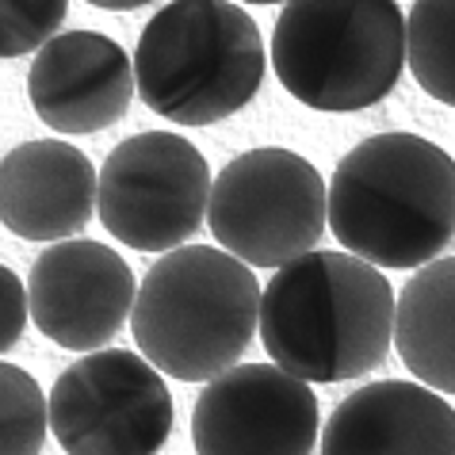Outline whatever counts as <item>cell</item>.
Here are the masks:
<instances>
[{"instance_id": "6da1fadb", "label": "cell", "mask_w": 455, "mask_h": 455, "mask_svg": "<svg viewBox=\"0 0 455 455\" xmlns=\"http://www.w3.org/2000/svg\"><path fill=\"white\" fill-rule=\"evenodd\" d=\"M395 318L398 299L375 264L314 249L264 283L260 340L302 383H345L387 360Z\"/></svg>"}, {"instance_id": "7a4b0ae2", "label": "cell", "mask_w": 455, "mask_h": 455, "mask_svg": "<svg viewBox=\"0 0 455 455\" xmlns=\"http://www.w3.org/2000/svg\"><path fill=\"white\" fill-rule=\"evenodd\" d=\"M330 230L375 268H425L455 242V157L387 131L352 146L330 180Z\"/></svg>"}, {"instance_id": "3957f363", "label": "cell", "mask_w": 455, "mask_h": 455, "mask_svg": "<svg viewBox=\"0 0 455 455\" xmlns=\"http://www.w3.org/2000/svg\"><path fill=\"white\" fill-rule=\"evenodd\" d=\"M264 291L245 260L214 245L165 252L134 302V345L165 379L211 383L237 368L260 330Z\"/></svg>"}, {"instance_id": "277c9868", "label": "cell", "mask_w": 455, "mask_h": 455, "mask_svg": "<svg viewBox=\"0 0 455 455\" xmlns=\"http://www.w3.org/2000/svg\"><path fill=\"white\" fill-rule=\"evenodd\" d=\"M138 96L176 126H211L237 116L264 81L257 20L230 0H172L134 46Z\"/></svg>"}, {"instance_id": "5b68a950", "label": "cell", "mask_w": 455, "mask_h": 455, "mask_svg": "<svg viewBox=\"0 0 455 455\" xmlns=\"http://www.w3.org/2000/svg\"><path fill=\"white\" fill-rule=\"evenodd\" d=\"M275 77L314 111H363L406 66V16L395 0H287L272 31Z\"/></svg>"}, {"instance_id": "8992f818", "label": "cell", "mask_w": 455, "mask_h": 455, "mask_svg": "<svg viewBox=\"0 0 455 455\" xmlns=\"http://www.w3.org/2000/svg\"><path fill=\"white\" fill-rule=\"evenodd\" d=\"M207 226L230 257L275 268L307 257L330 226V188L302 154L260 146L214 176Z\"/></svg>"}, {"instance_id": "52a82bcc", "label": "cell", "mask_w": 455, "mask_h": 455, "mask_svg": "<svg viewBox=\"0 0 455 455\" xmlns=\"http://www.w3.org/2000/svg\"><path fill=\"white\" fill-rule=\"evenodd\" d=\"M207 157L184 134L146 131L119 142L100 169V222L138 252L184 249L211 207Z\"/></svg>"}, {"instance_id": "ba28073f", "label": "cell", "mask_w": 455, "mask_h": 455, "mask_svg": "<svg viewBox=\"0 0 455 455\" xmlns=\"http://www.w3.org/2000/svg\"><path fill=\"white\" fill-rule=\"evenodd\" d=\"M50 433L66 455H157L172 433V395L146 356L88 352L54 379Z\"/></svg>"}, {"instance_id": "9c48e42d", "label": "cell", "mask_w": 455, "mask_h": 455, "mask_svg": "<svg viewBox=\"0 0 455 455\" xmlns=\"http://www.w3.org/2000/svg\"><path fill=\"white\" fill-rule=\"evenodd\" d=\"M318 398L275 363H242L211 379L192 410L196 455H314Z\"/></svg>"}, {"instance_id": "30bf717a", "label": "cell", "mask_w": 455, "mask_h": 455, "mask_svg": "<svg viewBox=\"0 0 455 455\" xmlns=\"http://www.w3.org/2000/svg\"><path fill=\"white\" fill-rule=\"evenodd\" d=\"M28 295L31 322L43 337L73 352H100L126 318H134L138 283L116 249L77 237L39 252Z\"/></svg>"}, {"instance_id": "8fae6325", "label": "cell", "mask_w": 455, "mask_h": 455, "mask_svg": "<svg viewBox=\"0 0 455 455\" xmlns=\"http://www.w3.org/2000/svg\"><path fill=\"white\" fill-rule=\"evenodd\" d=\"M138 92L134 61L100 31H66L28 69L31 108L58 134H100L119 123Z\"/></svg>"}, {"instance_id": "7c38bea8", "label": "cell", "mask_w": 455, "mask_h": 455, "mask_svg": "<svg viewBox=\"0 0 455 455\" xmlns=\"http://www.w3.org/2000/svg\"><path fill=\"white\" fill-rule=\"evenodd\" d=\"M100 199V176L77 146L39 138L0 161V219L23 242H69Z\"/></svg>"}, {"instance_id": "4fadbf2b", "label": "cell", "mask_w": 455, "mask_h": 455, "mask_svg": "<svg viewBox=\"0 0 455 455\" xmlns=\"http://www.w3.org/2000/svg\"><path fill=\"white\" fill-rule=\"evenodd\" d=\"M322 455H455V410L425 383H368L325 421Z\"/></svg>"}, {"instance_id": "5bb4252c", "label": "cell", "mask_w": 455, "mask_h": 455, "mask_svg": "<svg viewBox=\"0 0 455 455\" xmlns=\"http://www.w3.org/2000/svg\"><path fill=\"white\" fill-rule=\"evenodd\" d=\"M395 348L413 379L455 395V257L413 272L398 295Z\"/></svg>"}, {"instance_id": "9a60e30c", "label": "cell", "mask_w": 455, "mask_h": 455, "mask_svg": "<svg viewBox=\"0 0 455 455\" xmlns=\"http://www.w3.org/2000/svg\"><path fill=\"white\" fill-rule=\"evenodd\" d=\"M406 61L436 104L455 108V0H413L406 16Z\"/></svg>"}, {"instance_id": "2e32d148", "label": "cell", "mask_w": 455, "mask_h": 455, "mask_svg": "<svg viewBox=\"0 0 455 455\" xmlns=\"http://www.w3.org/2000/svg\"><path fill=\"white\" fill-rule=\"evenodd\" d=\"M50 398H43L39 383L16 368L0 363V455H39L46 444Z\"/></svg>"}, {"instance_id": "e0dca14e", "label": "cell", "mask_w": 455, "mask_h": 455, "mask_svg": "<svg viewBox=\"0 0 455 455\" xmlns=\"http://www.w3.org/2000/svg\"><path fill=\"white\" fill-rule=\"evenodd\" d=\"M69 0H0V58H23L58 39Z\"/></svg>"}, {"instance_id": "ac0fdd59", "label": "cell", "mask_w": 455, "mask_h": 455, "mask_svg": "<svg viewBox=\"0 0 455 455\" xmlns=\"http://www.w3.org/2000/svg\"><path fill=\"white\" fill-rule=\"evenodd\" d=\"M31 318V295H28V283L20 280L16 272L0 268V348H12L16 340L23 337V325Z\"/></svg>"}, {"instance_id": "d6986e66", "label": "cell", "mask_w": 455, "mask_h": 455, "mask_svg": "<svg viewBox=\"0 0 455 455\" xmlns=\"http://www.w3.org/2000/svg\"><path fill=\"white\" fill-rule=\"evenodd\" d=\"M92 8H104V12H134V8H146L154 0H88Z\"/></svg>"}, {"instance_id": "ffe728a7", "label": "cell", "mask_w": 455, "mask_h": 455, "mask_svg": "<svg viewBox=\"0 0 455 455\" xmlns=\"http://www.w3.org/2000/svg\"><path fill=\"white\" fill-rule=\"evenodd\" d=\"M245 4H287V0H245Z\"/></svg>"}]
</instances>
